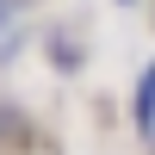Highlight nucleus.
I'll return each mask as SVG.
<instances>
[{
  "label": "nucleus",
  "mask_w": 155,
  "mask_h": 155,
  "mask_svg": "<svg viewBox=\"0 0 155 155\" xmlns=\"http://www.w3.org/2000/svg\"><path fill=\"white\" fill-rule=\"evenodd\" d=\"M149 143H155V137H149Z\"/></svg>",
  "instance_id": "nucleus-4"
},
{
  "label": "nucleus",
  "mask_w": 155,
  "mask_h": 155,
  "mask_svg": "<svg viewBox=\"0 0 155 155\" xmlns=\"http://www.w3.org/2000/svg\"><path fill=\"white\" fill-rule=\"evenodd\" d=\"M0 6H6V0H0Z\"/></svg>",
  "instance_id": "nucleus-3"
},
{
  "label": "nucleus",
  "mask_w": 155,
  "mask_h": 155,
  "mask_svg": "<svg viewBox=\"0 0 155 155\" xmlns=\"http://www.w3.org/2000/svg\"><path fill=\"white\" fill-rule=\"evenodd\" d=\"M118 6H130V0H118Z\"/></svg>",
  "instance_id": "nucleus-2"
},
{
  "label": "nucleus",
  "mask_w": 155,
  "mask_h": 155,
  "mask_svg": "<svg viewBox=\"0 0 155 155\" xmlns=\"http://www.w3.org/2000/svg\"><path fill=\"white\" fill-rule=\"evenodd\" d=\"M130 118H137V130L155 137V62L143 74H137V93H130Z\"/></svg>",
  "instance_id": "nucleus-1"
}]
</instances>
